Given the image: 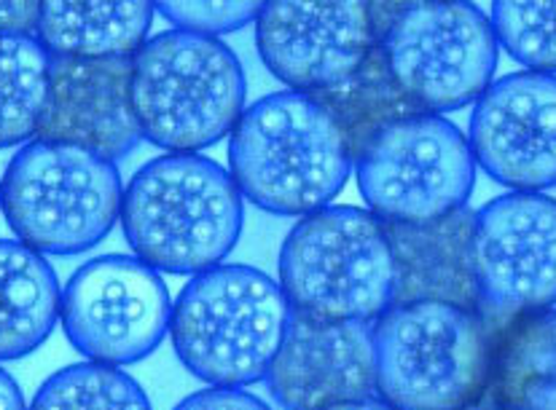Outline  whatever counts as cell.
<instances>
[{
    "instance_id": "1",
    "label": "cell",
    "mask_w": 556,
    "mask_h": 410,
    "mask_svg": "<svg viewBox=\"0 0 556 410\" xmlns=\"http://www.w3.org/2000/svg\"><path fill=\"white\" fill-rule=\"evenodd\" d=\"M229 140V175L271 215L331 207L355 169L348 137L312 94L275 91L242 113Z\"/></svg>"
},
{
    "instance_id": "2",
    "label": "cell",
    "mask_w": 556,
    "mask_h": 410,
    "mask_svg": "<svg viewBox=\"0 0 556 410\" xmlns=\"http://www.w3.org/2000/svg\"><path fill=\"white\" fill-rule=\"evenodd\" d=\"M135 258L153 271L202 273L224 264L245 226L231 175L200 153H164L124 185L118 215Z\"/></svg>"
},
{
    "instance_id": "3",
    "label": "cell",
    "mask_w": 556,
    "mask_h": 410,
    "mask_svg": "<svg viewBox=\"0 0 556 410\" xmlns=\"http://www.w3.org/2000/svg\"><path fill=\"white\" fill-rule=\"evenodd\" d=\"M286 293L269 273L220 264L191 277L169 317L175 355L210 386L245 389L269 373L291 324Z\"/></svg>"
},
{
    "instance_id": "4",
    "label": "cell",
    "mask_w": 556,
    "mask_h": 410,
    "mask_svg": "<svg viewBox=\"0 0 556 410\" xmlns=\"http://www.w3.org/2000/svg\"><path fill=\"white\" fill-rule=\"evenodd\" d=\"M248 81L220 38L167 30L132 56L129 102L143 140L167 153H200L231 134Z\"/></svg>"
},
{
    "instance_id": "5",
    "label": "cell",
    "mask_w": 556,
    "mask_h": 410,
    "mask_svg": "<svg viewBox=\"0 0 556 410\" xmlns=\"http://www.w3.org/2000/svg\"><path fill=\"white\" fill-rule=\"evenodd\" d=\"M374 330L377 397L393 410H476L486 397L492 333L450 304L390 306Z\"/></svg>"
},
{
    "instance_id": "6",
    "label": "cell",
    "mask_w": 556,
    "mask_h": 410,
    "mask_svg": "<svg viewBox=\"0 0 556 410\" xmlns=\"http://www.w3.org/2000/svg\"><path fill=\"white\" fill-rule=\"evenodd\" d=\"M280 290L293 315L374 324L393 306L388 231L361 207H326L291 228L280 249Z\"/></svg>"
},
{
    "instance_id": "7",
    "label": "cell",
    "mask_w": 556,
    "mask_h": 410,
    "mask_svg": "<svg viewBox=\"0 0 556 410\" xmlns=\"http://www.w3.org/2000/svg\"><path fill=\"white\" fill-rule=\"evenodd\" d=\"M116 164L76 145L30 140L0 180V209L16 242L41 255H78L111 233L122 215Z\"/></svg>"
},
{
    "instance_id": "8",
    "label": "cell",
    "mask_w": 556,
    "mask_h": 410,
    "mask_svg": "<svg viewBox=\"0 0 556 410\" xmlns=\"http://www.w3.org/2000/svg\"><path fill=\"white\" fill-rule=\"evenodd\" d=\"M371 14L384 65L419 113L459 111L492 87L501 46L479 5L371 3Z\"/></svg>"
},
{
    "instance_id": "9",
    "label": "cell",
    "mask_w": 556,
    "mask_h": 410,
    "mask_svg": "<svg viewBox=\"0 0 556 410\" xmlns=\"http://www.w3.org/2000/svg\"><path fill=\"white\" fill-rule=\"evenodd\" d=\"M355 178L374 218L422 226L468 204L476 158L455 124L417 113L366 142L355 158Z\"/></svg>"
},
{
    "instance_id": "10",
    "label": "cell",
    "mask_w": 556,
    "mask_h": 410,
    "mask_svg": "<svg viewBox=\"0 0 556 410\" xmlns=\"http://www.w3.org/2000/svg\"><path fill=\"white\" fill-rule=\"evenodd\" d=\"M479 317L492 335L516 317L556 306V198L503 193L476 213Z\"/></svg>"
},
{
    "instance_id": "11",
    "label": "cell",
    "mask_w": 556,
    "mask_h": 410,
    "mask_svg": "<svg viewBox=\"0 0 556 410\" xmlns=\"http://www.w3.org/2000/svg\"><path fill=\"white\" fill-rule=\"evenodd\" d=\"M173 300L159 271L135 255H102L67 279L60 322L89 362L124 368L156 351L169 333Z\"/></svg>"
},
{
    "instance_id": "12",
    "label": "cell",
    "mask_w": 556,
    "mask_h": 410,
    "mask_svg": "<svg viewBox=\"0 0 556 410\" xmlns=\"http://www.w3.org/2000/svg\"><path fill=\"white\" fill-rule=\"evenodd\" d=\"M377 43L371 3L361 0H269L255 16L261 62L302 94L348 81Z\"/></svg>"
},
{
    "instance_id": "13",
    "label": "cell",
    "mask_w": 556,
    "mask_h": 410,
    "mask_svg": "<svg viewBox=\"0 0 556 410\" xmlns=\"http://www.w3.org/2000/svg\"><path fill=\"white\" fill-rule=\"evenodd\" d=\"M468 145L492 180L516 193L556 185V76L510 73L476 100Z\"/></svg>"
},
{
    "instance_id": "14",
    "label": "cell",
    "mask_w": 556,
    "mask_h": 410,
    "mask_svg": "<svg viewBox=\"0 0 556 410\" xmlns=\"http://www.w3.org/2000/svg\"><path fill=\"white\" fill-rule=\"evenodd\" d=\"M264 381L286 410H326L377 397L371 324L291 315Z\"/></svg>"
},
{
    "instance_id": "15",
    "label": "cell",
    "mask_w": 556,
    "mask_h": 410,
    "mask_svg": "<svg viewBox=\"0 0 556 410\" xmlns=\"http://www.w3.org/2000/svg\"><path fill=\"white\" fill-rule=\"evenodd\" d=\"M132 60L51 56L49 94L36 140L76 145L116 164L140 145L129 102Z\"/></svg>"
},
{
    "instance_id": "16",
    "label": "cell",
    "mask_w": 556,
    "mask_h": 410,
    "mask_svg": "<svg viewBox=\"0 0 556 410\" xmlns=\"http://www.w3.org/2000/svg\"><path fill=\"white\" fill-rule=\"evenodd\" d=\"M473 209L463 207L422 226L384 223L395 266L393 306L450 304L479 315L473 255Z\"/></svg>"
},
{
    "instance_id": "17",
    "label": "cell",
    "mask_w": 556,
    "mask_h": 410,
    "mask_svg": "<svg viewBox=\"0 0 556 410\" xmlns=\"http://www.w3.org/2000/svg\"><path fill=\"white\" fill-rule=\"evenodd\" d=\"M156 5L149 0H108V3H41L36 41L49 56L67 60H132L143 43Z\"/></svg>"
},
{
    "instance_id": "18",
    "label": "cell",
    "mask_w": 556,
    "mask_h": 410,
    "mask_svg": "<svg viewBox=\"0 0 556 410\" xmlns=\"http://www.w3.org/2000/svg\"><path fill=\"white\" fill-rule=\"evenodd\" d=\"M484 400L495 410H556V309L516 317L492 335Z\"/></svg>"
},
{
    "instance_id": "19",
    "label": "cell",
    "mask_w": 556,
    "mask_h": 410,
    "mask_svg": "<svg viewBox=\"0 0 556 410\" xmlns=\"http://www.w3.org/2000/svg\"><path fill=\"white\" fill-rule=\"evenodd\" d=\"M60 304V279L49 260L16 239H0V362L22 360L47 344Z\"/></svg>"
},
{
    "instance_id": "20",
    "label": "cell",
    "mask_w": 556,
    "mask_h": 410,
    "mask_svg": "<svg viewBox=\"0 0 556 410\" xmlns=\"http://www.w3.org/2000/svg\"><path fill=\"white\" fill-rule=\"evenodd\" d=\"M312 97L342 127L353 158H357V153L366 148L368 140H374L390 124L419 113L414 102L401 91L399 84L393 81V76H390L379 43L348 81H342L333 89L317 91Z\"/></svg>"
},
{
    "instance_id": "21",
    "label": "cell",
    "mask_w": 556,
    "mask_h": 410,
    "mask_svg": "<svg viewBox=\"0 0 556 410\" xmlns=\"http://www.w3.org/2000/svg\"><path fill=\"white\" fill-rule=\"evenodd\" d=\"M51 56L36 36H0V148L36 140Z\"/></svg>"
},
{
    "instance_id": "22",
    "label": "cell",
    "mask_w": 556,
    "mask_h": 410,
    "mask_svg": "<svg viewBox=\"0 0 556 410\" xmlns=\"http://www.w3.org/2000/svg\"><path fill=\"white\" fill-rule=\"evenodd\" d=\"M27 410H153L143 386L98 362H78L56 370L41 384Z\"/></svg>"
},
{
    "instance_id": "23",
    "label": "cell",
    "mask_w": 556,
    "mask_h": 410,
    "mask_svg": "<svg viewBox=\"0 0 556 410\" xmlns=\"http://www.w3.org/2000/svg\"><path fill=\"white\" fill-rule=\"evenodd\" d=\"M497 46L530 73L556 76V3L497 0L492 3Z\"/></svg>"
},
{
    "instance_id": "24",
    "label": "cell",
    "mask_w": 556,
    "mask_h": 410,
    "mask_svg": "<svg viewBox=\"0 0 556 410\" xmlns=\"http://www.w3.org/2000/svg\"><path fill=\"white\" fill-rule=\"evenodd\" d=\"M153 5H156L164 20L173 22L175 30L210 38L242 30V27L255 22V16L264 9V3H240V0L237 3H184V0L169 3V0H162V3Z\"/></svg>"
},
{
    "instance_id": "25",
    "label": "cell",
    "mask_w": 556,
    "mask_h": 410,
    "mask_svg": "<svg viewBox=\"0 0 556 410\" xmlns=\"http://www.w3.org/2000/svg\"><path fill=\"white\" fill-rule=\"evenodd\" d=\"M173 410H271L261 397L248 389H224V386H207L180 400Z\"/></svg>"
},
{
    "instance_id": "26",
    "label": "cell",
    "mask_w": 556,
    "mask_h": 410,
    "mask_svg": "<svg viewBox=\"0 0 556 410\" xmlns=\"http://www.w3.org/2000/svg\"><path fill=\"white\" fill-rule=\"evenodd\" d=\"M41 14L36 0H9L0 3V36H33Z\"/></svg>"
},
{
    "instance_id": "27",
    "label": "cell",
    "mask_w": 556,
    "mask_h": 410,
    "mask_svg": "<svg viewBox=\"0 0 556 410\" xmlns=\"http://www.w3.org/2000/svg\"><path fill=\"white\" fill-rule=\"evenodd\" d=\"M0 410H27L20 384L0 368Z\"/></svg>"
},
{
    "instance_id": "28",
    "label": "cell",
    "mask_w": 556,
    "mask_h": 410,
    "mask_svg": "<svg viewBox=\"0 0 556 410\" xmlns=\"http://www.w3.org/2000/svg\"><path fill=\"white\" fill-rule=\"evenodd\" d=\"M326 410H393L390 406H384L379 397H368V400H355V402H342V406H331Z\"/></svg>"
},
{
    "instance_id": "29",
    "label": "cell",
    "mask_w": 556,
    "mask_h": 410,
    "mask_svg": "<svg viewBox=\"0 0 556 410\" xmlns=\"http://www.w3.org/2000/svg\"><path fill=\"white\" fill-rule=\"evenodd\" d=\"M476 410H479V408H476Z\"/></svg>"
}]
</instances>
